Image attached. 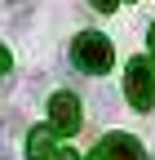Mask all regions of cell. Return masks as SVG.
<instances>
[{"label":"cell","instance_id":"cell-1","mask_svg":"<svg viewBox=\"0 0 155 160\" xmlns=\"http://www.w3.org/2000/svg\"><path fill=\"white\" fill-rule=\"evenodd\" d=\"M71 58H75L80 71L102 76V71H111V62H115V49H111V40H106L102 31H80L75 45H71Z\"/></svg>","mask_w":155,"mask_h":160},{"label":"cell","instance_id":"cell-2","mask_svg":"<svg viewBox=\"0 0 155 160\" xmlns=\"http://www.w3.org/2000/svg\"><path fill=\"white\" fill-rule=\"evenodd\" d=\"M124 98L138 111H151L155 107V71H151V62H142V58L129 62V71H124Z\"/></svg>","mask_w":155,"mask_h":160},{"label":"cell","instance_id":"cell-3","mask_svg":"<svg viewBox=\"0 0 155 160\" xmlns=\"http://www.w3.org/2000/svg\"><path fill=\"white\" fill-rule=\"evenodd\" d=\"M80 120H84V111H80V98H75V93L58 89V93L49 98V125H53L58 133H75Z\"/></svg>","mask_w":155,"mask_h":160},{"label":"cell","instance_id":"cell-4","mask_svg":"<svg viewBox=\"0 0 155 160\" xmlns=\"http://www.w3.org/2000/svg\"><path fill=\"white\" fill-rule=\"evenodd\" d=\"M102 147H106L111 160H146V151L133 142L129 133H106V142H102Z\"/></svg>","mask_w":155,"mask_h":160},{"label":"cell","instance_id":"cell-5","mask_svg":"<svg viewBox=\"0 0 155 160\" xmlns=\"http://www.w3.org/2000/svg\"><path fill=\"white\" fill-rule=\"evenodd\" d=\"M53 125H40V129H31V138H27V156L31 160H49L53 156Z\"/></svg>","mask_w":155,"mask_h":160},{"label":"cell","instance_id":"cell-6","mask_svg":"<svg viewBox=\"0 0 155 160\" xmlns=\"http://www.w3.org/2000/svg\"><path fill=\"white\" fill-rule=\"evenodd\" d=\"M89 5H93V9H102V13H111L115 5H120V0H89Z\"/></svg>","mask_w":155,"mask_h":160},{"label":"cell","instance_id":"cell-7","mask_svg":"<svg viewBox=\"0 0 155 160\" xmlns=\"http://www.w3.org/2000/svg\"><path fill=\"white\" fill-rule=\"evenodd\" d=\"M49 160H80V156H75V151H71V147H62V151H53V156H49Z\"/></svg>","mask_w":155,"mask_h":160},{"label":"cell","instance_id":"cell-8","mask_svg":"<svg viewBox=\"0 0 155 160\" xmlns=\"http://www.w3.org/2000/svg\"><path fill=\"white\" fill-rule=\"evenodd\" d=\"M89 160H111V156H106V147H98V151H93V156H89Z\"/></svg>","mask_w":155,"mask_h":160},{"label":"cell","instance_id":"cell-9","mask_svg":"<svg viewBox=\"0 0 155 160\" xmlns=\"http://www.w3.org/2000/svg\"><path fill=\"white\" fill-rule=\"evenodd\" d=\"M151 49H155V22H151Z\"/></svg>","mask_w":155,"mask_h":160},{"label":"cell","instance_id":"cell-10","mask_svg":"<svg viewBox=\"0 0 155 160\" xmlns=\"http://www.w3.org/2000/svg\"><path fill=\"white\" fill-rule=\"evenodd\" d=\"M9 5H27V0H9Z\"/></svg>","mask_w":155,"mask_h":160}]
</instances>
